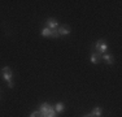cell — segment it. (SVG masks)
I'll return each mask as SVG.
<instances>
[{"label":"cell","instance_id":"obj_7","mask_svg":"<svg viewBox=\"0 0 122 117\" xmlns=\"http://www.w3.org/2000/svg\"><path fill=\"white\" fill-rule=\"evenodd\" d=\"M101 58H103L104 61H105L108 65H112L113 63H114V57L112 56V55L109 53V52H105V53H103L101 55Z\"/></svg>","mask_w":122,"mask_h":117},{"label":"cell","instance_id":"obj_9","mask_svg":"<svg viewBox=\"0 0 122 117\" xmlns=\"http://www.w3.org/2000/svg\"><path fill=\"white\" fill-rule=\"evenodd\" d=\"M91 115L94 117H101L103 116V109H101L100 107H95L94 109L91 111Z\"/></svg>","mask_w":122,"mask_h":117},{"label":"cell","instance_id":"obj_10","mask_svg":"<svg viewBox=\"0 0 122 117\" xmlns=\"http://www.w3.org/2000/svg\"><path fill=\"white\" fill-rule=\"evenodd\" d=\"M40 34H42V37H44V38H48V37H51V30H49L48 27H44V29H42V31H40Z\"/></svg>","mask_w":122,"mask_h":117},{"label":"cell","instance_id":"obj_13","mask_svg":"<svg viewBox=\"0 0 122 117\" xmlns=\"http://www.w3.org/2000/svg\"><path fill=\"white\" fill-rule=\"evenodd\" d=\"M82 117H94V116H92L91 113H88V115H85V116H82Z\"/></svg>","mask_w":122,"mask_h":117},{"label":"cell","instance_id":"obj_4","mask_svg":"<svg viewBox=\"0 0 122 117\" xmlns=\"http://www.w3.org/2000/svg\"><path fill=\"white\" fill-rule=\"evenodd\" d=\"M46 25H47V27L49 30H53V29H57L60 26L59 21H57L56 18H48L47 21H46Z\"/></svg>","mask_w":122,"mask_h":117},{"label":"cell","instance_id":"obj_6","mask_svg":"<svg viewBox=\"0 0 122 117\" xmlns=\"http://www.w3.org/2000/svg\"><path fill=\"white\" fill-rule=\"evenodd\" d=\"M57 31H59L60 37H66V35L70 34V27L68 25H62V26H59L57 27Z\"/></svg>","mask_w":122,"mask_h":117},{"label":"cell","instance_id":"obj_5","mask_svg":"<svg viewBox=\"0 0 122 117\" xmlns=\"http://www.w3.org/2000/svg\"><path fill=\"white\" fill-rule=\"evenodd\" d=\"M40 115H42V117H57V113H56V111L53 109L52 105H49L47 109H46L43 113H40Z\"/></svg>","mask_w":122,"mask_h":117},{"label":"cell","instance_id":"obj_2","mask_svg":"<svg viewBox=\"0 0 122 117\" xmlns=\"http://www.w3.org/2000/svg\"><path fill=\"white\" fill-rule=\"evenodd\" d=\"M92 48H94V52H97V53H100V55L108 52V44H107V42L104 39L96 40V42L94 43V46H92Z\"/></svg>","mask_w":122,"mask_h":117},{"label":"cell","instance_id":"obj_8","mask_svg":"<svg viewBox=\"0 0 122 117\" xmlns=\"http://www.w3.org/2000/svg\"><path fill=\"white\" fill-rule=\"evenodd\" d=\"M53 109L56 111L57 115H59V113H62L64 111H65V104H64L62 101H59V103H56L53 105Z\"/></svg>","mask_w":122,"mask_h":117},{"label":"cell","instance_id":"obj_1","mask_svg":"<svg viewBox=\"0 0 122 117\" xmlns=\"http://www.w3.org/2000/svg\"><path fill=\"white\" fill-rule=\"evenodd\" d=\"M0 73H1L3 80L7 82L8 87H9V89H13V87H14V82H13V70L10 69L9 66H4V68L0 70Z\"/></svg>","mask_w":122,"mask_h":117},{"label":"cell","instance_id":"obj_11","mask_svg":"<svg viewBox=\"0 0 122 117\" xmlns=\"http://www.w3.org/2000/svg\"><path fill=\"white\" fill-rule=\"evenodd\" d=\"M51 37H52V38H59V37H60V34H59V31H57V29H53V30H51Z\"/></svg>","mask_w":122,"mask_h":117},{"label":"cell","instance_id":"obj_12","mask_svg":"<svg viewBox=\"0 0 122 117\" xmlns=\"http://www.w3.org/2000/svg\"><path fill=\"white\" fill-rule=\"evenodd\" d=\"M29 117H42V115H40L39 111H34V112L30 113V116H29Z\"/></svg>","mask_w":122,"mask_h":117},{"label":"cell","instance_id":"obj_3","mask_svg":"<svg viewBox=\"0 0 122 117\" xmlns=\"http://www.w3.org/2000/svg\"><path fill=\"white\" fill-rule=\"evenodd\" d=\"M101 60H103V58H101V55H100V53H97V52H94V51L91 52V56H90V61H91V63L94 64V65H97L99 63H101Z\"/></svg>","mask_w":122,"mask_h":117}]
</instances>
